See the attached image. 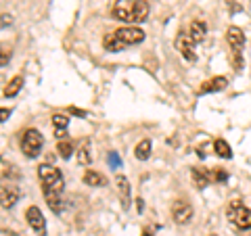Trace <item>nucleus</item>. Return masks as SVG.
<instances>
[{
  "label": "nucleus",
  "mask_w": 251,
  "mask_h": 236,
  "mask_svg": "<svg viewBox=\"0 0 251 236\" xmlns=\"http://www.w3.org/2000/svg\"><path fill=\"white\" fill-rule=\"evenodd\" d=\"M38 178H40V184H42V190H44V199L49 203V207L52 213H61V192H63V174L52 167V165H40L38 167Z\"/></svg>",
  "instance_id": "obj_1"
},
{
  "label": "nucleus",
  "mask_w": 251,
  "mask_h": 236,
  "mask_svg": "<svg viewBox=\"0 0 251 236\" xmlns=\"http://www.w3.org/2000/svg\"><path fill=\"white\" fill-rule=\"evenodd\" d=\"M111 15L124 23H143L149 17V4L145 0H115Z\"/></svg>",
  "instance_id": "obj_2"
},
{
  "label": "nucleus",
  "mask_w": 251,
  "mask_h": 236,
  "mask_svg": "<svg viewBox=\"0 0 251 236\" xmlns=\"http://www.w3.org/2000/svg\"><path fill=\"white\" fill-rule=\"evenodd\" d=\"M226 217L237 230H251V209L243 205V201H230L226 207Z\"/></svg>",
  "instance_id": "obj_3"
},
{
  "label": "nucleus",
  "mask_w": 251,
  "mask_h": 236,
  "mask_svg": "<svg viewBox=\"0 0 251 236\" xmlns=\"http://www.w3.org/2000/svg\"><path fill=\"white\" fill-rule=\"evenodd\" d=\"M42 144H44V138H42V134L34 130V128H29L23 132V136H21V151L25 157H29V159H36L38 155H40L42 151Z\"/></svg>",
  "instance_id": "obj_4"
},
{
  "label": "nucleus",
  "mask_w": 251,
  "mask_h": 236,
  "mask_svg": "<svg viewBox=\"0 0 251 236\" xmlns=\"http://www.w3.org/2000/svg\"><path fill=\"white\" fill-rule=\"evenodd\" d=\"M115 38L120 40L124 46H136L145 40V31L138 29V27H132V25H126V27H120L117 31H113Z\"/></svg>",
  "instance_id": "obj_5"
},
{
  "label": "nucleus",
  "mask_w": 251,
  "mask_h": 236,
  "mask_svg": "<svg viewBox=\"0 0 251 236\" xmlns=\"http://www.w3.org/2000/svg\"><path fill=\"white\" fill-rule=\"evenodd\" d=\"M195 44H197V42H195L191 38V34H186V31H180L178 38H176V50L182 54L186 61H195V59H197V54H195Z\"/></svg>",
  "instance_id": "obj_6"
},
{
  "label": "nucleus",
  "mask_w": 251,
  "mask_h": 236,
  "mask_svg": "<svg viewBox=\"0 0 251 236\" xmlns=\"http://www.w3.org/2000/svg\"><path fill=\"white\" fill-rule=\"evenodd\" d=\"M25 219L27 224L31 226V230H34L38 236H46V219L42 215V211L31 205L27 211H25Z\"/></svg>",
  "instance_id": "obj_7"
},
{
  "label": "nucleus",
  "mask_w": 251,
  "mask_h": 236,
  "mask_svg": "<svg viewBox=\"0 0 251 236\" xmlns=\"http://www.w3.org/2000/svg\"><path fill=\"white\" fill-rule=\"evenodd\" d=\"M172 217H174L176 224H188L193 217V207L182 199L174 201V205H172Z\"/></svg>",
  "instance_id": "obj_8"
},
{
  "label": "nucleus",
  "mask_w": 251,
  "mask_h": 236,
  "mask_svg": "<svg viewBox=\"0 0 251 236\" xmlns=\"http://www.w3.org/2000/svg\"><path fill=\"white\" fill-rule=\"evenodd\" d=\"M19 188L17 186H13V184H4L2 188H0V201H2V207L4 209H11L15 203L19 201Z\"/></svg>",
  "instance_id": "obj_9"
},
{
  "label": "nucleus",
  "mask_w": 251,
  "mask_h": 236,
  "mask_svg": "<svg viewBox=\"0 0 251 236\" xmlns=\"http://www.w3.org/2000/svg\"><path fill=\"white\" fill-rule=\"evenodd\" d=\"M226 42H228L230 50H237L241 52L243 46H245V34H243L241 27H228V31H226Z\"/></svg>",
  "instance_id": "obj_10"
},
{
  "label": "nucleus",
  "mask_w": 251,
  "mask_h": 236,
  "mask_svg": "<svg viewBox=\"0 0 251 236\" xmlns=\"http://www.w3.org/2000/svg\"><path fill=\"white\" fill-rule=\"evenodd\" d=\"M191 178H193V184L199 188V190H203L209 182H214L211 180V171L205 169V167H193L191 169Z\"/></svg>",
  "instance_id": "obj_11"
},
{
  "label": "nucleus",
  "mask_w": 251,
  "mask_h": 236,
  "mask_svg": "<svg viewBox=\"0 0 251 236\" xmlns=\"http://www.w3.org/2000/svg\"><path fill=\"white\" fill-rule=\"evenodd\" d=\"M115 186H117V194H120L122 205L128 209L130 207V182L124 176H117L115 178Z\"/></svg>",
  "instance_id": "obj_12"
},
{
  "label": "nucleus",
  "mask_w": 251,
  "mask_h": 236,
  "mask_svg": "<svg viewBox=\"0 0 251 236\" xmlns=\"http://www.w3.org/2000/svg\"><path fill=\"white\" fill-rule=\"evenodd\" d=\"M226 86H228V80H226V77H214V80H207V82H203V84H201L199 94L220 92V90H224Z\"/></svg>",
  "instance_id": "obj_13"
},
{
  "label": "nucleus",
  "mask_w": 251,
  "mask_h": 236,
  "mask_svg": "<svg viewBox=\"0 0 251 236\" xmlns=\"http://www.w3.org/2000/svg\"><path fill=\"white\" fill-rule=\"evenodd\" d=\"M75 153H77V163H80V165H88V163L92 161L90 140H88V138H82L80 144H77V148H75Z\"/></svg>",
  "instance_id": "obj_14"
},
{
  "label": "nucleus",
  "mask_w": 251,
  "mask_h": 236,
  "mask_svg": "<svg viewBox=\"0 0 251 236\" xmlns=\"http://www.w3.org/2000/svg\"><path fill=\"white\" fill-rule=\"evenodd\" d=\"M207 36V25L205 21H193L191 23V38L195 42H203V38Z\"/></svg>",
  "instance_id": "obj_15"
},
{
  "label": "nucleus",
  "mask_w": 251,
  "mask_h": 236,
  "mask_svg": "<svg viewBox=\"0 0 251 236\" xmlns=\"http://www.w3.org/2000/svg\"><path fill=\"white\" fill-rule=\"evenodd\" d=\"M84 182L88 184V186H94V188H100V186H105L107 184V180L105 176H100L99 171H94V169H88L84 174Z\"/></svg>",
  "instance_id": "obj_16"
},
{
  "label": "nucleus",
  "mask_w": 251,
  "mask_h": 236,
  "mask_svg": "<svg viewBox=\"0 0 251 236\" xmlns=\"http://www.w3.org/2000/svg\"><path fill=\"white\" fill-rule=\"evenodd\" d=\"M21 86H23V77L21 75H15L13 80L6 84V88H4V96L6 98H13V96H17L19 90H21Z\"/></svg>",
  "instance_id": "obj_17"
},
{
  "label": "nucleus",
  "mask_w": 251,
  "mask_h": 236,
  "mask_svg": "<svg viewBox=\"0 0 251 236\" xmlns=\"http://www.w3.org/2000/svg\"><path fill=\"white\" fill-rule=\"evenodd\" d=\"M103 46H105V50H109V52H120V50L126 48V46L115 38V34L105 36V38H103Z\"/></svg>",
  "instance_id": "obj_18"
},
{
  "label": "nucleus",
  "mask_w": 251,
  "mask_h": 236,
  "mask_svg": "<svg viewBox=\"0 0 251 236\" xmlns=\"http://www.w3.org/2000/svg\"><path fill=\"white\" fill-rule=\"evenodd\" d=\"M134 155H136L138 161H147L149 157H151V140H143V142H138Z\"/></svg>",
  "instance_id": "obj_19"
},
{
  "label": "nucleus",
  "mask_w": 251,
  "mask_h": 236,
  "mask_svg": "<svg viewBox=\"0 0 251 236\" xmlns=\"http://www.w3.org/2000/svg\"><path fill=\"white\" fill-rule=\"evenodd\" d=\"M214 151L218 153V157H222V159H230V157H232V151H230L228 142L222 140V138H218L216 142H214Z\"/></svg>",
  "instance_id": "obj_20"
},
{
  "label": "nucleus",
  "mask_w": 251,
  "mask_h": 236,
  "mask_svg": "<svg viewBox=\"0 0 251 236\" xmlns=\"http://www.w3.org/2000/svg\"><path fill=\"white\" fill-rule=\"evenodd\" d=\"M57 153L61 155V159H69V157L74 155L72 140H59V142H57Z\"/></svg>",
  "instance_id": "obj_21"
},
{
  "label": "nucleus",
  "mask_w": 251,
  "mask_h": 236,
  "mask_svg": "<svg viewBox=\"0 0 251 236\" xmlns=\"http://www.w3.org/2000/svg\"><path fill=\"white\" fill-rule=\"evenodd\" d=\"M2 178L6 180V178H9V180H19L21 178V171L17 169V167H15V165H11V163H2Z\"/></svg>",
  "instance_id": "obj_22"
},
{
  "label": "nucleus",
  "mask_w": 251,
  "mask_h": 236,
  "mask_svg": "<svg viewBox=\"0 0 251 236\" xmlns=\"http://www.w3.org/2000/svg\"><path fill=\"white\" fill-rule=\"evenodd\" d=\"M52 125H54V130H57V132H65L67 125H69V119L65 115H54L52 117Z\"/></svg>",
  "instance_id": "obj_23"
},
{
  "label": "nucleus",
  "mask_w": 251,
  "mask_h": 236,
  "mask_svg": "<svg viewBox=\"0 0 251 236\" xmlns=\"http://www.w3.org/2000/svg\"><path fill=\"white\" fill-rule=\"evenodd\" d=\"M230 65H232V69L241 71V69H243V57H241V52L230 50Z\"/></svg>",
  "instance_id": "obj_24"
},
{
  "label": "nucleus",
  "mask_w": 251,
  "mask_h": 236,
  "mask_svg": "<svg viewBox=\"0 0 251 236\" xmlns=\"http://www.w3.org/2000/svg\"><path fill=\"white\" fill-rule=\"evenodd\" d=\"M211 180H214V182H226V180H228V174L218 167V169L211 171Z\"/></svg>",
  "instance_id": "obj_25"
},
{
  "label": "nucleus",
  "mask_w": 251,
  "mask_h": 236,
  "mask_svg": "<svg viewBox=\"0 0 251 236\" xmlns=\"http://www.w3.org/2000/svg\"><path fill=\"white\" fill-rule=\"evenodd\" d=\"M109 165H111L113 169H120V165H122L120 155H117V153H109Z\"/></svg>",
  "instance_id": "obj_26"
},
{
  "label": "nucleus",
  "mask_w": 251,
  "mask_h": 236,
  "mask_svg": "<svg viewBox=\"0 0 251 236\" xmlns=\"http://www.w3.org/2000/svg\"><path fill=\"white\" fill-rule=\"evenodd\" d=\"M69 113H72V115H77V117H86V111H82V109H75V107L69 109Z\"/></svg>",
  "instance_id": "obj_27"
},
{
  "label": "nucleus",
  "mask_w": 251,
  "mask_h": 236,
  "mask_svg": "<svg viewBox=\"0 0 251 236\" xmlns=\"http://www.w3.org/2000/svg\"><path fill=\"white\" fill-rule=\"evenodd\" d=\"M9 59H11V50H2V67H6Z\"/></svg>",
  "instance_id": "obj_28"
},
{
  "label": "nucleus",
  "mask_w": 251,
  "mask_h": 236,
  "mask_svg": "<svg viewBox=\"0 0 251 236\" xmlns=\"http://www.w3.org/2000/svg\"><path fill=\"white\" fill-rule=\"evenodd\" d=\"M197 151H199V157H205V155H207V151H209V144H201V146L197 148Z\"/></svg>",
  "instance_id": "obj_29"
},
{
  "label": "nucleus",
  "mask_w": 251,
  "mask_h": 236,
  "mask_svg": "<svg viewBox=\"0 0 251 236\" xmlns=\"http://www.w3.org/2000/svg\"><path fill=\"white\" fill-rule=\"evenodd\" d=\"M2 27H6V25H11V17H9V15H2Z\"/></svg>",
  "instance_id": "obj_30"
},
{
  "label": "nucleus",
  "mask_w": 251,
  "mask_h": 236,
  "mask_svg": "<svg viewBox=\"0 0 251 236\" xmlns=\"http://www.w3.org/2000/svg\"><path fill=\"white\" fill-rule=\"evenodd\" d=\"M0 236H19L17 232H13V230H2V234Z\"/></svg>",
  "instance_id": "obj_31"
},
{
  "label": "nucleus",
  "mask_w": 251,
  "mask_h": 236,
  "mask_svg": "<svg viewBox=\"0 0 251 236\" xmlns=\"http://www.w3.org/2000/svg\"><path fill=\"white\" fill-rule=\"evenodd\" d=\"M136 203H138V211H143V209H145V201H143V199H138Z\"/></svg>",
  "instance_id": "obj_32"
},
{
  "label": "nucleus",
  "mask_w": 251,
  "mask_h": 236,
  "mask_svg": "<svg viewBox=\"0 0 251 236\" xmlns=\"http://www.w3.org/2000/svg\"><path fill=\"white\" fill-rule=\"evenodd\" d=\"M6 117H9V111H6V109H2V121H6Z\"/></svg>",
  "instance_id": "obj_33"
},
{
  "label": "nucleus",
  "mask_w": 251,
  "mask_h": 236,
  "mask_svg": "<svg viewBox=\"0 0 251 236\" xmlns=\"http://www.w3.org/2000/svg\"><path fill=\"white\" fill-rule=\"evenodd\" d=\"M143 236H153V232H151V230H145V232H143Z\"/></svg>",
  "instance_id": "obj_34"
},
{
  "label": "nucleus",
  "mask_w": 251,
  "mask_h": 236,
  "mask_svg": "<svg viewBox=\"0 0 251 236\" xmlns=\"http://www.w3.org/2000/svg\"><path fill=\"white\" fill-rule=\"evenodd\" d=\"M209 236H218V234H209Z\"/></svg>",
  "instance_id": "obj_35"
}]
</instances>
